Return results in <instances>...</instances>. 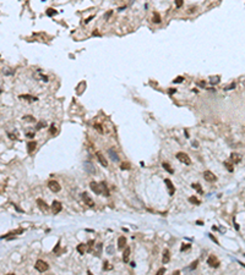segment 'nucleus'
I'll return each instance as SVG.
<instances>
[{
  "label": "nucleus",
  "mask_w": 245,
  "mask_h": 275,
  "mask_svg": "<svg viewBox=\"0 0 245 275\" xmlns=\"http://www.w3.org/2000/svg\"><path fill=\"white\" fill-rule=\"evenodd\" d=\"M35 268H36V270H38L39 273H44V272H47V270L49 269V265H48L47 262H44V260H42V259H38V260L36 262Z\"/></svg>",
  "instance_id": "f257e3e1"
},
{
  "label": "nucleus",
  "mask_w": 245,
  "mask_h": 275,
  "mask_svg": "<svg viewBox=\"0 0 245 275\" xmlns=\"http://www.w3.org/2000/svg\"><path fill=\"white\" fill-rule=\"evenodd\" d=\"M176 159L180 162V163H183V164H185V165H190L191 164V160H190V157L186 154V153H183V152H179L178 154H176Z\"/></svg>",
  "instance_id": "f03ea898"
},
{
  "label": "nucleus",
  "mask_w": 245,
  "mask_h": 275,
  "mask_svg": "<svg viewBox=\"0 0 245 275\" xmlns=\"http://www.w3.org/2000/svg\"><path fill=\"white\" fill-rule=\"evenodd\" d=\"M83 170L86 172H88V174H91V175L96 174V168L91 162H85L83 163Z\"/></svg>",
  "instance_id": "7ed1b4c3"
},
{
  "label": "nucleus",
  "mask_w": 245,
  "mask_h": 275,
  "mask_svg": "<svg viewBox=\"0 0 245 275\" xmlns=\"http://www.w3.org/2000/svg\"><path fill=\"white\" fill-rule=\"evenodd\" d=\"M48 186H49V188H50V191L52 192H54V193H58V192H60V190H61V186L57 182V181H49V183H48Z\"/></svg>",
  "instance_id": "20e7f679"
},
{
  "label": "nucleus",
  "mask_w": 245,
  "mask_h": 275,
  "mask_svg": "<svg viewBox=\"0 0 245 275\" xmlns=\"http://www.w3.org/2000/svg\"><path fill=\"white\" fill-rule=\"evenodd\" d=\"M207 264L212 268H218L219 267V260L217 259L216 256H210L208 259H207Z\"/></svg>",
  "instance_id": "39448f33"
},
{
  "label": "nucleus",
  "mask_w": 245,
  "mask_h": 275,
  "mask_svg": "<svg viewBox=\"0 0 245 275\" xmlns=\"http://www.w3.org/2000/svg\"><path fill=\"white\" fill-rule=\"evenodd\" d=\"M90 187H91V190L96 193V194H101L102 193V187H101V183H97L96 181H92L91 183H90Z\"/></svg>",
  "instance_id": "423d86ee"
},
{
  "label": "nucleus",
  "mask_w": 245,
  "mask_h": 275,
  "mask_svg": "<svg viewBox=\"0 0 245 275\" xmlns=\"http://www.w3.org/2000/svg\"><path fill=\"white\" fill-rule=\"evenodd\" d=\"M204 178H205L207 182H214V181L217 180V177L214 176V174L211 172L210 170H206V171L204 172Z\"/></svg>",
  "instance_id": "0eeeda50"
},
{
  "label": "nucleus",
  "mask_w": 245,
  "mask_h": 275,
  "mask_svg": "<svg viewBox=\"0 0 245 275\" xmlns=\"http://www.w3.org/2000/svg\"><path fill=\"white\" fill-rule=\"evenodd\" d=\"M81 196H82V199H83V202H85V203H86L87 206L90 207V208H92V207L94 206V202H93V201H92V198H91V197L88 196V193L83 192V193H82Z\"/></svg>",
  "instance_id": "6e6552de"
},
{
  "label": "nucleus",
  "mask_w": 245,
  "mask_h": 275,
  "mask_svg": "<svg viewBox=\"0 0 245 275\" xmlns=\"http://www.w3.org/2000/svg\"><path fill=\"white\" fill-rule=\"evenodd\" d=\"M52 209H53V213H54V214L60 213V211H61V209H63L61 203H60V202H58V201H54V202H53V204H52Z\"/></svg>",
  "instance_id": "1a4fd4ad"
},
{
  "label": "nucleus",
  "mask_w": 245,
  "mask_h": 275,
  "mask_svg": "<svg viewBox=\"0 0 245 275\" xmlns=\"http://www.w3.org/2000/svg\"><path fill=\"white\" fill-rule=\"evenodd\" d=\"M108 154H109V157H110V159H112L113 162H119V160H120V158H119L118 153H116L114 149L109 148V149H108Z\"/></svg>",
  "instance_id": "9d476101"
},
{
  "label": "nucleus",
  "mask_w": 245,
  "mask_h": 275,
  "mask_svg": "<svg viewBox=\"0 0 245 275\" xmlns=\"http://www.w3.org/2000/svg\"><path fill=\"white\" fill-rule=\"evenodd\" d=\"M37 204L39 206V209L43 210V211H47V210L49 209V207L47 206V203H45L43 199H37Z\"/></svg>",
  "instance_id": "9b49d317"
},
{
  "label": "nucleus",
  "mask_w": 245,
  "mask_h": 275,
  "mask_svg": "<svg viewBox=\"0 0 245 275\" xmlns=\"http://www.w3.org/2000/svg\"><path fill=\"white\" fill-rule=\"evenodd\" d=\"M97 158H98V162H99V163H101V164H102L104 168H107V166H108V162H107V159L103 157V154H102V153H99V152H98V153H97Z\"/></svg>",
  "instance_id": "f8f14e48"
},
{
  "label": "nucleus",
  "mask_w": 245,
  "mask_h": 275,
  "mask_svg": "<svg viewBox=\"0 0 245 275\" xmlns=\"http://www.w3.org/2000/svg\"><path fill=\"white\" fill-rule=\"evenodd\" d=\"M130 253H131V249H130V247H126V248H125V251H124V253H123V260H124L125 263H128V262H129V257H130Z\"/></svg>",
  "instance_id": "ddd939ff"
},
{
  "label": "nucleus",
  "mask_w": 245,
  "mask_h": 275,
  "mask_svg": "<svg viewBox=\"0 0 245 275\" xmlns=\"http://www.w3.org/2000/svg\"><path fill=\"white\" fill-rule=\"evenodd\" d=\"M240 155L239 154H237V153H232L230 154V160L234 163V164H238V163H240Z\"/></svg>",
  "instance_id": "4468645a"
},
{
  "label": "nucleus",
  "mask_w": 245,
  "mask_h": 275,
  "mask_svg": "<svg viewBox=\"0 0 245 275\" xmlns=\"http://www.w3.org/2000/svg\"><path fill=\"white\" fill-rule=\"evenodd\" d=\"M169 260H170V253H169V251H168V249H166V251H164V253H163L162 262H163L164 264H167Z\"/></svg>",
  "instance_id": "2eb2a0df"
},
{
  "label": "nucleus",
  "mask_w": 245,
  "mask_h": 275,
  "mask_svg": "<svg viewBox=\"0 0 245 275\" xmlns=\"http://www.w3.org/2000/svg\"><path fill=\"white\" fill-rule=\"evenodd\" d=\"M101 187H102V193L105 197H109L110 193H109V190H108V186L105 185V182H101Z\"/></svg>",
  "instance_id": "dca6fc26"
},
{
  "label": "nucleus",
  "mask_w": 245,
  "mask_h": 275,
  "mask_svg": "<svg viewBox=\"0 0 245 275\" xmlns=\"http://www.w3.org/2000/svg\"><path fill=\"white\" fill-rule=\"evenodd\" d=\"M126 246V239L124 237V236H120L119 239H118V247L121 249L123 247H125Z\"/></svg>",
  "instance_id": "f3484780"
},
{
  "label": "nucleus",
  "mask_w": 245,
  "mask_h": 275,
  "mask_svg": "<svg viewBox=\"0 0 245 275\" xmlns=\"http://www.w3.org/2000/svg\"><path fill=\"white\" fill-rule=\"evenodd\" d=\"M20 99H23V100H28V102H36V100H37V98H36V97L28 96V94H22V96H20Z\"/></svg>",
  "instance_id": "a211bd4d"
},
{
  "label": "nucleus",
  "mask_w": 245,
  "mask_h": 275,
  "mask_svg": "<svg viewBox=\"0 0 245 275\" xmlns=\"http://www.w3.org/2000/svg\"><path fill=\"white\" fill-rule=\"evenodd\" d=\"M164 183H166V185H167V187L169 188V192H170V194H173L175 190H174V186H173V183L170 182V180L166 178V180H164Z\"/></svg>",
  "instance_id": "6ab92c4d"
},
{
  "label": "nucleus",
  "mask_w": 245,
  "mask_h": 275,
  "mask_svg": "<svg viewBox=\"0 0 245 275\" xmlns=\"http://www.w3.org/2000/svg\"><path fill=\"white\" fill-rule=\"evenodd\" d=\"M36 146H37L36 141H32V142H30V143L27 144V152H28V153H32V152H33V150L36 149Z\"/></svg>",
  "instance_id": "aec40b11"
},
{
  "label": "nucleus",
  "mask_w": 245,
  "mask_h": 275,
  "mask_svg": "<svg viewBox=\"0 0 245 275\" xmlns=\"http://www.w3.org/2000/svg\"><path fill=\"white\" fill-rule=\"evenodd\" d=\"M152 21H153L154 23H161V16H159V14H158V12H154V14H153Z\"/></svg>",
  "instance_id": "412c9836"
},
{
  "label": "nucleus",
  "mask_w": 245,
  "mask_h": 275,
  "mask_svg": "<svg viewBox=\"0 0 245 275\" xmlns=\"http://www.w3.org/2000/svg\"><path fill=\"white\" fill-rule=\"evenodd\" d=\"M77 251H78V253H80V254H83V253H85V251H86L85 244H83V243L78 244V246H77Z\"/></svg>",
  "instance_id": "4be33fe9"
},
{
  "label": "nucleus",
  "mask_w": 245,
  "mask_h": 275,
  "mask_svg": "<svg viewBox=\"0 0 245 275\" xmlns=\"http://www.w3.org/2000/svg\"><path fill=\"white\" fill-rule=\"evenodd\" d=\"M219 81H221V78L218 76H213V77H211V80H210L211 84H217Z\"/></svg>",
  "instance_id": "5701e85b"
},
{
  "label": "nucleus",
  "mask_w": 245,
  "mask_h": 275,
  "mask_svg": "<svg viewBox=\"0 0 245 275\" xmlns=\"http://www.w3.org/2000/svg\"><path fill=\"white\" fill-rule=\"evenodd\" d=\"M47 15L50 17V16H54V15H57V11L54 10V9H48L47 10Z\"/></svg>",
  "instance_id": "b1692460"
},
{
  "label": "nucleus",
  "mask_w": 245,
  "mask_h": 275,
  "mask_svg": "<svg viewBox=\"0 0 245 275\" xmlns=\"http://www.w3.org/2000/svg\"><path fill=\"white\" fill-rule=\"evenodd\" d=\"M162 165H163V168H164V169H166L167 171L169 172V174H173V172H174V171H173V169H170V168H169V165H168L167 163H163Z\"/></svg>",
  "instance_id": "393cba45"
},
{
  "label": "nucleus",
  "mask_w": 245,
  "mask_h": 275,
  "mask_svg": "<svg viewBox=\"0 0 245 275\" xmlns=\"http://www.w3.org/2000/svg\"><path fill=\"white\" fill-rule=\"evenodd\" d=\"M120 169H121V170H129V169H130V165H129L128 163H123V164L120 165Z\"/></svg>",
  "instance_id": "a878e982"
},
{
  "label": "nucleus",
  "mask_w": 245,
  "mask_h": 275,
  "mask_svg": "<svg viewBox=\"0 0 245 275\" xmlns=\"http://www.w3.org/2000/svg\"><path fill=\"white\" fill-rule=\"evenodd\" d=\"M192 188H195V190H196V191H197L199 193H202V188L200 187V185H197V183H194V185H192Z\"/></svg>",
  "instance_id": "bb28decb"
},
{
  "label": "nucleus",
  "mask_w": 245,
  "mask_h": 275,
  "mask_svg": "<svg viewBox=\"0 0 245 275\" xmlns=\"http://www.w3.org/2000/svg\"><path fill=\"white\" fill-rule=\"evenodd\" d=\"M224 166H226V168H227V170H229V171H230V172L233 171V166H232V163H230V164H229V163H228V162H224Z\"/></svg>",
  "instance_id": "cd10ccee"
},
{
  "label": "nucleus",
  "mask_w": 245,
  "mask_h": 275,
  "mask_svg": "<svg viewBox=\"0 0 245 275\" xmlns=\"http://www.w3.org/2000/svg\"><path fill=\"white\" fill-rule=\"evenodd\" d=\"M189 202H191V203H194V204H196V206L200 204V202H199L195 197H190V198H189Z\"/></svg>",
  "instance_id": "c85d7f7f"
},
{
  "label": "nucleus",
  "mask_w": 245,
  "mask_h": 275,
  "mask_svg": "<svg viewBox=\"0 0 245 275\" xmlns=\"http://www.w3.org/2000/svg\"><path fill=\"white\" fill-rule=\"evenodd\" d=\"M49 132H50V135H54V133H57V127H55V125L53 124L52 126H50V130H49Z\"/></svg>",
  "instance_id": "c756f323"
},
{
  "label": "nucleus",
  "mask_w": 245,
  "mask_h": 275,
  "mask_svg": "<svg viewBox=\"0 0 245 275\" xmlns=\"http://www.w3.org/2000/svg\"><path fill=\"white\" fill-rule=\"evenodd\" d=\"M190 247H191V244H190V243H185V244H184V246H183V247L180 248V251H181V252H184V251L189 249Z\"/></svg>",
  "instance_id": "7c9ffc66"
},
{
  "label": "nucleus",
  "mask_w": 245,
  "mask_h": 275,
  "mask_svg": "<svg viewBox=\"0 0 245 275\" xmlns=\"http://www.w3.org/2000/svg\"><path fill=\"white\" fill-rule=\"evenodd\" d=\"M43 126H45V122H43V121H40V122H38V124H37V126H36V129H37V130H40V129H43Z\"/></svg>",
  "instance_id": "2f4dec72"
},
{
  "label": "nucleus",
  "mask_w": 245,
  "mask_h": 275,
  "mask_svg": "<svg viewBox=\"0 0 245 275\" xmlns=\"http://www.w3.org/2000/svg\"><path fill=\"white\" fill-rule=\"evenodd\" d=\"M96 249H97V254H96V256H99V254H101V249H102V243H98V244L96 246Z\"/></svg>",
  "instance_id": "473e14b6"
},
{
  "label": "nucleus",
  "mask_w": 245,
  "mask_h": 275,
  "mask_svg": "<svg viewBox=\"0 0 245 275\" xmlns=\"http://www.w3.org/2000/svg\"><path fill=\"white\" fill-rule=\"evenodd\" d=\"M107 253H108V254H113V253H114V248H113V246H108V247H107Z\"/></svg>",
  "instance_id": "72a5a7b5"
},
{
  "label": "nucleus",
  "mask_w": 245,
  "mask_h": 275,
  "mask_svg": "<svg viewBox=\"0 0 245 275\" xmlns=\"http://www.w3.org/2000/svg\"><path fill=\"white\" fill-rule=\"evenodd\" d=\"M183 2H184V0H175V6L179 9V7H181Z\"/></svg>",
  "instance_id": "f704fd0d"
},
{
  "label": "nucleus",
  "mask_w": 245,
  "mask_h": 275,
  "mask_svg": "<svg viewBox=\"0 0 245 275\" xmlns=\"http://www.w3.org/2000/svg\"><path fill=\"white\" fill-rule=\"evenodd\" d=\"M112 15H113V10H110V11H108V12L105 14V15H104V18H105V20H109V17H110Z\"/></svg>",
  "instance_id": "c9c22d12"
},
{
  "label": "nucleus",
  "mask_w": 245,
  "mask_h": 275,
  "mask_svg": "<svg viewBox=\"0 0 245 275\" xmlns=\"http://www.w3.org/2000/svg\"><path fill=\"white\" fill-rule=\"evenodd\" d=\"M183 81H184V77L183 76H179V77H176V80H174V83H180Z\"/></svg>",
  "instance_id": "e433bc0d"
},
{
  "label": "nucleus",
  "mask_w": 245,
  "mask_h": 275,
  "mask_svg": "<svg viewBox=\"0 0 245 275\" xmlns=\"http://www.w3.org/2000/svg\"><path fill=\"white\" fill-rule=\"evenodd\" d=\"M197 264H199V260H195L194 263H192V265H190V269L191 270H194V269H196V267H197Z\"/></svg>",
  "instance_id": "4c0bfd02"
},
{
  "label": "nucleus",
  "mask_w": 245,
  "mask_h": 275,
  "mask_svg": "<svg viewBox=\"0 0 245 275\" xmlns=\"http://www.w3.org/2000/svg\"><path fill=\"white\" fill-rule=\"evenodd\" d=\"M23 120H27V121H35L33 116H30V115H27V116H23Z\"/></svg>",
  "instance_id": "58836bf2"
},
{
  "label": "nucleus",
  "mask_w": 245,
  "mask_h": 275,
  "mask_svg": "<svg viewBox=\"0 0 245 275\" xmlns=\"http://www.w3.org/2000/svg\"><path fill=\"white\" fill-rule=\"evenodd\" d=\"M59 248H60V242H58V244L55 246V248L53 249V252H54V253H58V252H59Z\"/></svg>",
  "instance_id": "ea45409f"
},
{
  "label": "nucleus",
  "mask_w": 245,
  "mask_h": 275,
  "mask_svg": "<svg viewBox=\"0 0 245 275\" xmlns=\"http://www.w3.org/2000/svg\"><path fill=\"white\" fill-rule=\"evenodd\" d=\"M2 71H4V73H5V75H12V73H14V71H9L7 69H4Z\"/></svg>",
  "instance_id": "a19ab883"
},
{
  "label": "nucleus",
  "mask_w": 245,
  "mask_h": 275,
  "mask_svg": "<svg viewBox=\"0 0 245 275\" xmlns=\"http://www.w3.org/2000/svg\"><path fill=\"white\" fill-rule=\"evenodd\" d=\"M94 127H96V130L98 131V132H101V133H103V130L101 129V126L99 125H94Z\"/></svg>",
  "instance_id": "79ce46f5"
},
{
  "label": "nucleus",
  "mask_w": 245,
  "mask_h": 275,
  "mask_svg": "<svg viewBox=\"0 0 245 275\" xmlns=\"http://www.w3.org/2000/svg\"><path fill=\"white\" fill-rule=\"evenodd\" d=\"M93 244H94V242H93V241H88V247H90V248H88V251H92V246H93Z\"/></svg>",
  "instance_id": "37998d69"
},
{
  "label": "nucleus",
  "mask_w": 245,
  "mask_h": 275,
  "mask_svg": "<svg viewBox=\"0 0 245 275\" xmlns=\"http://www.w3.org/2000/svg\"><path fill=\"white\" fill-rule=\"evenodd\" d=\"M210 239L212 241H213V242H214V243H216V244H218V241L216 240V237H214V236H213V235H210Z\"/></svg>",
  "instance_id": "c03bdc74"
},
{
  "label": "nucleus",
  "mask_w": 245,
  "mask_h": 275,
  "mask_svg": "<svg viewBox=\"0 0 245 275\" xmlns=\"http://www.w3.org/2000/svg\"><path fill=\"white\" fill-rule=\"evenodd\" d=\"M163 273H166V269H164V268H162V269H159V270L157 272V274L158 275H162Z\"/></svg>",
  "instance_id": "a18cd8bd"
},
{
  "label": "nucleus",
  "mask_w": 245,
  "mask_h": 275,
  "mask_svg": "<svg viewBox=\"0 0 245 275\" xmlns=\"http://www.w3.org/2000/svg\"><path fill=\"white\" fill-rule=\"evenodd\" d=\"M234 87H235V83H232V84H230V86H228L226 89H233Z\"/></svg>",
  "instance_id": "49530a36"
},
{
  "label": "nucleus",
  "mask_w": 245,
  "mask_h": 275,
  "mask_svg": "<svg viewBox=\"0 0 245 275\" xmlns=\"http://www.w3.org/2000/svg\"><path fill=\"white\" fill-rule=\"evenodd\" d=\"M14 207H15V209H16V210H17V211H20V213H22V211H23V210H22V209H21V208H19V207L16 206V204H14Z\"/></svg>",
  "instance_id": "de8ad7c7"
},
{
  "label": "nucleus",
  "mask_w": 245,
  "mask_h": 275,
  "mask_svg": "<svg viewBox=\"0 0 245 275\" xmlns=\"http://www.w3.org/2000/svg\"><path fill=\"white\" fill-rule=\"evenodd\" d=\"M27 137L33 138V137H35V133H31V132H30V133H27Z\"/></svg>",
  "instance_id": "09e8293b"
},
{
  "label": "nucleus",
  "mask_w": 245,
  "mask_h": 275,
  "mask_svg": "<svg viewBox=\"0 0 245 275\" xmlns=\"http://www.w3.org/2000/svg\"><path fill=\"white\" fill-rule=\"evenodd\" d=\"M42 80H43L44 82H48V77H47V76H42Z\"/></svg>",
  "instance_id": "8fccbe9b"
},
{
  "label": "nucleus",
  "mask_w": 245,
  "mask_h": 275,
  "mask_svg": "<svg viewBox=\"0 0 245 275\" xmlns=\"http://www.w3.org/2000/svg\"><path fill=\"white\" fill-rule=\"evenodd\" d=\"M92 18H93V16H90V17H88V18L86 20V23H88V22H90V21H91Z\"/></svg>",
  "instance_id": "3c124183"
},
{
  "label": "nucleus",
  "mask_w": 245,
  "mask_h": 275,
  "mask_svg": "<svg viewBox=\"0 0 245 275\" xmlns=\"http://www.w3.org/2000/svg\"><path fill=\"white\" fill-rule=\"evenodd\" d=\"M9 137L11 138V139H16V136H14V135H11V133H9Z\"/></svg>",
  "instance_id": "603ef678"
},
{
  "label": "nucleus",
  "mask_w": 245,
  "mask_h": 275,
  "mask_svg": "<svg viewBox=\"0 0 245 275\" xmlns=\"http://www.w3.org/2000/svg\"><path fill=\"white\" fill-rule=\"evenodd\" d=\"M192 144H194V147H195V148H197V146H199V143H197L196 141H195V142H192Z\"/></svg>",
  "instance_id": "864d4df0"
},
{
  "label": "nucleus",
  "mask_w": 245,
  "mask_h": 275,
  "mask_svg": "<svg viewBox=\"0 0 245 275\" xmlns=\"http://www.w3.org/2000/svg\"><path fill=\"white\" fill-rule=\"evenodd\" d=\"M130 265H131V267H132V268H135V267H136V264H135V262H131V263H130Z\"/></svg>",
  "instance_id": "5fc2aeb1"
},
{
  "label": "nucleus",
  "mask_w": 245,
  "mask_h": 275,
  "mask_svg": "<svg viewBox=\"0 0 245 275\" xmlns=\"http://www.w3.org/2000/svg\"><path fill=\"white\" fill-rule=\"evenodd\" d=\"M169 93H170V94H173V93H175V89H170V91H169Z\"/></svg>",
  "instance_id": "6e6d98bb"
},
{
  "label": "nucleus",
  "mask_w": 245,
  "mask_h": 275,
  "mask_svg": "<svg viewBox=\"0 0 245 275\" xmlns=\"http://www.w3.org/2000/svg\"><path fill=\"white\" fill-rule=\"evenodd\" d=\"M239 264H240V265H242V267H244V268H245V264H244V263H242V262H239Z\"/></svg>",
  "instance_id": "4d7b16f0"
},
{
  "label": "nucleus",
  "mask_w": 245,
  "mask_h": 275,
  "mask_svg": "<svg viewBox=\"0 0 245 275\" xmlns=\"http://www.w3.org/2000/svg\"><path fill=\"white\" fill-rule=\"evenodd\" d=\"M0 94H1V89H0Z\"/></svg>",
  "instance_id": "13d9d810"
}]
</instances>
